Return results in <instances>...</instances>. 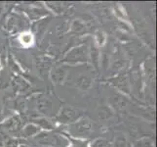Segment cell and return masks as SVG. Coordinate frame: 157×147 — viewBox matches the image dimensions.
<instances>
[{
	"mask_svg": "<svg viewBox=\"0 0 157 147\" xmlns=\"http://www.w3.org/2000/svg\"><path fill=\"white\" fill-rule=\"evenodd\" d=\"M89 60V48L87 45H78L69 50L64 56L63 62L67 64H81Z\"/></svg>",
	"mask_w": 157,
	"mask_h": 147,
	"instance_id": "cell-1",
	"label": "cell"
},
{
	"mask_svg": "<svg viewBox=\"0 0 157 147\" xmlns=\"http://www.w3.org/2000/svg\"><path fill=\"white\" fill-rule=\"evenodd\" d=\"M92 122L88 118L82 117L77 122L68 125V133L74 137L85 138L92 133Z\"/></svg>",
	"mask_w": 157,
	"mask_h": 147,
	"instance_id": "cell-2",
	"label": "cell"
},
{
	"mask_svg": "<svg viewBox=\"0 0 157 147\" xmlns=\"http://www.w3.org/2000/svg\"><path fill=\"white\" fill-rule=\"evenodd\" d=\"M83 117V112L78 108L72 106H63L57 115V121L64 125H71L77 122L79 119Z\"/></svg>",
	"mask_w": 157,
	"mask_h": 147,
	"instance_id": "cell-3",
	"label": "cell"
},
{
	"mask_svg": "<svg viewBox=\"0 0 157 147\" xmlns=\"http://www.w3.org/2000/svg\"><path fill=\"white\" fill-rule=\"evenodd\" d=\"M35 107L41 115L50 116L53 110V102L46 94H39L35 97Z\"/></svg>",
	"mask_w": 157,
	"mask_h": 147,
	"instance_id": "cell-4",
	"label": "cell"
},
{
	"mask_svg": "<svg viewBox=\"0 0 157 147\" xmlns=\"http://www.w3.org/2000/svg\"><path fill=\"white\" fill-rule=\"evenodd\" d=\"M21 125H23V122L20 118V116L16 115L13 116L9 119H7L6 121L3 122L0 126H1L6 132H8L10 134H19L21 130Z\"/></svg>",
	"mask_w": 157,
	"mask_h": 147,
	"instance_id": "cell-5",
	"label": "cell"
},
{
	"mask_svg": "<svg viewBox=\"0 0 157 147\" xmlns=\"http://www.w3.org/2000/svg\"><path fill=\"white\" fill-rule=\"evenodd\" d=\"M67 73H68L67 66L62 65V66L54 67L50 72V78H51L52 83L54 84H57V85L63 84L67 79Z\"/></svg>",
	"mask_w": 157,
	"mask_h": 147,
	"instance_id": "cell-6",
	"label": "cell"
},
{
	"mask_svg": "<svg viewBox=\"0 0 157 147\" xmlns=\"http://www.w3.org/2000/svg\"><path fill=\"white\" fill-rule=\"evenodd\" d=\"M33 139L40 146H54L57 143V137L51 132H40Z\"/></svg>",
	"mask_w": 157,
	"mask_h": 147,
	"instance_id": "cell-7",
	"label": "cell"
},
{
	"mask_svg": "<svg viewBox=\"0 0 157 147\" xmlns=\"http://www.w3.org/2000/svg\"><path fill=\"white\" fill-rule=\"evenodd\" d=\"M40 132H42V129L37 126V125L33 123H29V124H26L25 126L21 129L20 133V137L23 138L34 137L35 135H37Z\"/></svg>",
	"mask_w": 157,
	"mask_h": 147,
	"instance_id": "cell-8",
	"label": "cell"
},
{
	"mask_svg": "<svg viewBox=\"0 0 157 147\" xmlns=\"http://www.w3.org/2000/svg\"><path fill=\"white\" fill-rule=\"evenodd\" d=\"M93 85V80L89 76L81 75L76 80V86L81 91H88Z\"/></svg>",
	"mask_w": 157,
	"mask_h": 147,
	"instance_id": "cell-9",
	"label": "cell"
},
{
	"mask_svg": "<svg viewBox=\"0 0 157 147\" xmlns=\"http://www.w3.org/2000/svg\"><path fill=\"white\" fill-rule=\"evenodd\" d=\"M112 84L122 92L129 94L130 93V88H129V81L126 77H118L112 80Z\"/></svg>",
	"mask_w": 157,
	"mask_h": 147,
	"instance_id": "cell-10",
	"label": "cell"
},
{
	"mask_svg": "<svg viewBox=\"0 0 157 147\" xmlns=\"http://www.w3.org/2000/svg\"><path fill=\"white\" fill-rule=\"evenodd\" d=\"M31 123H33L35 125H37L41 129H45L47 132L49 130H52L55 128L54 124L50 121L49 119L46 118V117H38V118H35L31 121Z\"/></svg>",
	"mask_w": 157,
	"mask_h": 147,
	"instance_id": "cell-11",
	"label": "cell"
},
{
	"mask_svg": "<svg viewBox=\"0 0 157 147\" xmlns=\"http://www.w3.org/2000/svg\"><path fill=\"white\" fill-rule=\"evenodd\" d=\"M89 58L91 60L92 64H93L94 68L98 71L100 67V62H101V55L99 48L96 45H92L91 48L89 49Z\"/></svg>",
	"mask_w": 157,
	"mask_h": 147,
	"instance_id": "cell-12",
	"label": "cell"
},
{
	"mask_svg": "<svg viewBox=\"0 0 157 147\" xmlns=\"http://www.w3.org/2000/svg\"><path fill=\"white\" fill-rule=\"evenodd\" d=\"M86 25L83 23L82 21L80 20H75L73 21L71 25H70V31H71L72 34L75 35H82L86 31Z\"/></svg>",
	"mask_w": 157,
	"mask_h": 147,
	"instance_id": "cell-13",
	"label": "cell"
},
{
	"mask_svg": "<svg viewBox=\"0 0 157 147\" xmlns=\"http://www.w3.org/2000/svg\"><path fill=\"white\" fill-rule=\"evenodd\" d=\"M113 116V111L111 107L109 106H101L98 109V117L101 121H105V120L110 119Z\"/></svg>",
	"mask_w": 157,
	"mask_h": 147,
	"instance_id": "cell-14",
	"label": "cell"
},
{
	"mask_svg": "<svg viewBox=\"0 0 157 147\" xmlns=\"http://www.w3.org/2000/svg\"><path fill=\"white\" fill-rule=\"evenodd\" d=\"M90 147H112L110 141H108L105 138H96L90 143Z\"/></svg>",
	"mask_w": 157,
	"mask_h": 147,
	"instance_id": "cell-15",
	"label": "cell"
},
{
	"mask_svg": "<svg viewBox=\"0 0 157 147\" xmlns=\"http://www.w3.org/2000/svg\"><path fill=\"white\" fill-rule=\"evenodd\" d=\"M134 147H154V142L149 137H143L135 142Z\"/></svg>",
	"mask_w": 157,
	"mask_h": 147,
	"instance_id": "cell-16",
	"label": "cell"
},
{
	"mask_svg": "<svg viewBox=\"0 0 157 147\" xmlns=\"http://www.w3.org/2000/svg\"><path fill=\"white\" fill-rule=\"evenodd\" d=\"M127 146V139L123 133H118L115 137L114 144L112 147H126Z\"/></svg>",
	"mask_w": 157,
	"mask_h": 147,
	"instance_id": "cell-17",
	"label": "cell"
},
{
	"mask_svg": "<svg viewBox=\"0 0 157 147\" xmlns=\"http://www.w3.org/2000/svg\"><path fill=\"white\" fill-rule=\"evenodd\" d=\"M20 145H21V142L17 137H7L4 141V147H19Z\"/></svg>",
	"mask_w": 157,
	"mask_h": 147,
	"instance_id": "cell-18",
	"label": "cell"
},
{
	"mask_svg": "<svg viewBox=\"0 0 157 147\" xmlns=\"http://www.w3.org/2000/svg\"><path fill=\"white\" fill-rule=\"evenodd\" d=\"M113 105H116L118 109H122L126 105V99L122 97H114L113 98Z\"/></svg>",
	"mask_w": 157,
	"mask_h": 147,
	"instance_id": "cell-19",
	"label": "cell"
},
{
	"mask_svg": "<svg viewBox=\"0 0 157 147\" xmlns=\"http://www.w3.org/2000/svg\"><path fill=\"white\" fill-rule=\"evenodd\" d=\"M96 41L98 42V44L102 46L105 42V35L102 31H97L96 32Z\"/></svg>",
	"mask_w": 157,
	"mask_h": 147,
	"instance_id": "cell-20",
	"label": "cell"
},
{
	"mask_svg": "<svg viewBox=\"0 0 157 147\" xmlns=\"http://www.w3.org/2000/svg\"><path fill=\"white\" fill-rule=\"evenodd\" d=\"M49 6L53 11H55L56 13H62L63 11V4L62 3H48Z\"/></svg>",
	"mask_w": 157,
	"mask_h": 147,
	"instance_id": "cell-21",
	"label": "cell"
},
{
	"mask_svg": "<svg viewBox=\"0 0 157 147\" xmlns=\"http://www.w3.org/2000/svg\"><path fill=\"white\" fill-rule=\"evenodd\" d=\"M16 105H17L18 109H20V111H25V100L24 99V97L23 98H19V99L16 101Z\"/></svg>",
	"mask_w": 157,
	"mask_h": 147,
	"instance_id": "cell-22",
	"label": "cell"
},
{
	"mask_svg": "<svg viewBox=\"0 0 157 147\" xmlns=\"http://www.w3.org/2000/svg\"><path fill=\"white\" fill-rule=\"evenodd\" d=\"M6 137H7L6 134L2 132H0V147H4V141L6 139Z\"/></svg>",
	"mask_w": 157,
	"mask_h": 147,
	"instance_id": "cell-23",
	"label": "cell"
},
{
	"mask_svg": "<svg viewBox=\"0 0 157 147\" xmlns=\"http://www.w3.org/2000/svg\"><path fill=\"white\" fill-rule=\"evenodd\" d=\"M19 147H31V146H29V145H26V144H21Z\"/></svg>",
	"mask_w": 157,
	"mask_h": 147,
	"instance_id": "cell-24",
	"label": "cell"
},
{
	"mask_svg": "<svg viewBox=\"0 0 157 147\" xmlns=\"http://www.w3.org/2000/svg\"><path fill=\"white\" fill-rule=\"evenodd\" d=\"M1 111H2V107H1V103H0V116H1Z\"/></svg>",
	"mask_w": 157,
	"mask_h": 147,
	"instance_id": "cell-25",
	"label": "cell"
},
{
	"mask_svg": "<svg viewBox=\"0 0 157 147\" xmlns=\"http://www.w3.org/2000/svg\"><path fill=\"white\" fill-rule=\"evenodd\" d=\"M72 147H80V146H78V145H77V146H72Z\"/></svg>",
	"mask_w": 157,
	"mask_h": 147,
	"instance_id": "cell-26",
	"label": "cell"
}]
</instances>
